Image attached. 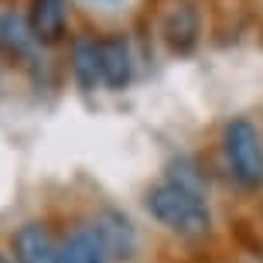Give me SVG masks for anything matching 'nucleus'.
I'll use <instances>...</instances> for the list:
<instances>
[{
  "mask_svg": "<svg viewBox=\"0 0 263 263\" xmlns=\"http://www.w3.org/2000/svg\"><path fill=\"white\" fill-rule=\"evenodd\" d=\"M144 205L164 229L185 236V239H198V236H205L212 229V212H209L205 198L192 195V192L171 185V181H157L147 192Z\"/></svg>",
  "mask_w": 263,
  "mask_h": 263,
  "instance_id": "nucleus-1",
  "label": "nucleus"
},
{
  "mask_svg": "<svg viewBox=\"0 0 263 263\" xmlns=\"http://www.w3.org/2000/svg\"><path fill=\"white\" fill-rule=\"evenodd\" d=\"M222 154L229 175L243 188H263V137L253 120L236 117L222 130Z\"/></svg>",
  "mask_w": 263,
  "mask_h": 263,
  "instance_id": "nucleus-2",
  "label": "nucleus"
},
{
  "mask_svg": "<svg viewBox=\"0 0 263 263\" xmlns=\"http://www.w3.org/2000/svg\"><path fill=\"white\" fill-rule=\"evenodd\" d=\"M161 38H164L167 51L175 55H192L202 41V10L192 0L171 4L161 17Z\"/></svg>",
  "mask_w": 263,
  "mask_h": 263,
  "instance_id": "nucleus-3",
  "label": "nucleus"
},
{
  "mask_svg": "<svg viewBox=\"0 0 263 263\" xmlns=\"http://www.w3.org/2000/svg\"><path fill=\"white\" fill-rule=\"evenodd\" d=\"M92 233L99 236V243H103V250H106L109 260H134L137 253V229L134 222H130L123 212H117V209H103V212H96V219H92Z\"/></svg>",
  "mask_w": 263,
  "mask_h": 263,
  "instance_id": "nucleus-4",
  "label": "nucleus"
},
{
  "mask_svg": "<svg viewBox=\"0 0 263 263\" xmlns=\"http://www.w3.org/2000/svg\"><path fill=\"white\" fill-rule=\"evenodd\" d=\"M10 246L17 263H62V243L45 222H24Z\"/></svg>",
  "mask_w": 263,
  "mask_h": 263,
  "instance_id": "nucleus-5",
  "label": "nucleus"
},
{
  "mask_svg": "<svg viewBox=\"0 0 263 263\" xmlns=\"http://www.w3.org/2000/svg\"><path fill=\"white\" fill-rule=\"evenodd\" d=\"M99 79L109 89H123L134 79V48L123 34L99 38Z\"/></svg>",
  "mask_w": 263,
  "mask_h": 263,
  "instance_id": "nucleus-6",
  "label": "nucleus"
},
{
  "mask_svg": "<svg viewBox=\"0 0 263 263\" xmlns=\"http://www.w3.org/2000/svg\"><path fill=\"white\" fill-rule=\"evenodd\" d=\"M28 24L38 45H62L65 41V28H68L65 0H31Z\"/></svg>",
  "mask_w": 263,
  "mask_h": 263,
  "instance_id": "nucleus-7",
  "label": "nucleus"
},
{
  "mask_svg": "<svg viewBox=\"0 0 263 263\" xmlns=\"http://www.w3.org/2000/svg\"><path fill=\"white\" fill-rule=\"evenodd\" d=\"M34 34H31V24L24 14L10 7H0V51L7 55V59L21 62V59H31V51H34Z\"/></svg>",
  "mask_w": 263,
  "mask_h": 263,
  "instance_id": "nucleus-8",
  "label": "nucleus"
},
{
  "mask_svg": "<svg viewBox=\"0 0 263 263\" xmlns=\"http://www.w3.org/2000/svg\"><path fill=\"white\" fill-rule=\"evenodd\" d=\"M68 59H72V79H76V86L82 89V92H92V89L103 82V79H99V38L79 34V38L72 41Z\"/></svg>",
  "mask_w": 263,
  "mask_h": 263,
  "instance_id": "nucleus-9",
  "label": "nucleus"
},
{
  "mask_svg": "<svg viewBox=\"0 0 263 263\" xmlns=\"http://www.w3.org/2000/svg\"><path fill=\"white\" fill-rule=\"evenodd\" d=\"M62 263H109L106 250L92 233V226H76L72 233L62 239Z\"/></svg>",
  "mask_w": 263,
  "mask_h": 263,
  "instance_id": "nucleus-10",
  "label": "nucleus"
},
{
  "mask_svg": "<svg viewBox=\"0 0 263 263\" xmlns=\"http://www.w3.org/2000/svg\"><path fill=\"white\" fill-rule=\"evenodd\" d=\"M164 181H171V185H178V188H185V192H192V195L205 198V178L198 175V164L192 161V157H178Z\"/></svg>",
  "mask_w": 263,
  "mask_h": 263,
  "instance_id": "nucleus-11",
  "label": "nucleus"
},
{
  "mask_svg": "<svg viewBox=\"0 0 263 263\" xmlns=\"http://www.w3.org/2000/svg\"><path fill=\"white\" fill-rule=\"evenodd\" d=\"M0 263H10V260H7V256H4V253H0Z\"/></svg>",
  "mask_w": 263,
  "mask_h": 263,
  "instance_id": "nucleus-12",
  "label": "nucleus"
}]
</instances>
